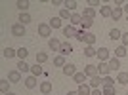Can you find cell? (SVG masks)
Returning <instances> with one entry per match:
<instances>
[{"mask_svg": "<svg viewBox=\"0 0 128 95\" xmlns=\"http://www.w3.org/2000/svg\"><path fill=\"white\" fill-rule=\"evenodd\" d=\"M36 84H38V82H36V76H32V74H31V76H27V78H25V88H29V90L36 88Z\"/></svg>", "mask_w": 128, "mask_h": 95, "instance_id": "5bb4252c", "label": "cell"}, {"mask_svg": "<svg viewBox=\"0 0 128 95\" xmlns=\"http://www.w3.org/2000/svg\"><path fill=\"white\" fill-rule=\"evenodd\" d=\"M38 34H40V36H52V27L48 25V23H40V25H38Z\"/></svg>", "mask_w": 128, "mask_h": 95, "instance_id": "3957f363", "label": "cell"}, {"mask_svg": "<svg viewBox=\"0 0 128 95\" xmlns=\"http://www.w3.org/2000/svg\"><path fill=\"white\" fill-rule=\"evenodd\" d=\"M90 95H103V91H102V90H92Z\"/></svg>", "mask_w": 128, "mask_h": 95, "instance_id": "f6af8a7d", "label": "cell"}, {"mask_svg": "<svg viewBox=\"0 0 128 95\" xmlns=\"http://www.w3.org/2000/svg\"><path fill=\"white\" fill-rule=\"evenodd\" d=\"M25 25H21V23H14L12 25V34L14 36H25Z\"/></svg>", "mask_w": 128, "mask_h": 95, "instance_id": "6da1fadb", "label": "cell"}, {"mask_svg": "<svg viewBox=\"0 0 128 95\" xmlns=\"http://www.w3.org/2000/svg\"><path fill=\"white\" fill-rule=\"evenodd\" d=\"M86 78H88V76H86L84 74V70H82V72H76L75 76H73V80H75V84H86Z\"/></svg>", "mask_w": 128, "mask_h": 95, "instance_id": "2e32d148", "label": "cell"}, {"mask_svg": "<svg viewBox=\"0 0 128 95\" xmlns=\"http://www.w3.org/2000/svg\"><path fill=\"white\" fill-rule=\"evenodd\" d=\"M84 55L86 57H94V55H98V49L94 46H86L84 48Z\"/></svg>", "mask_w": 128, "mask_h": 95, "instance_id": "1f68e13d", "label": "cell"}, {"mask_svg": "<svg viewBox=\"0 0 128 95\" xmlns=\"http://www.w3.org/2000/svg\"><path fill=\"white\" fill-rule=\"evenodd\" d=\"M71 15H73V13H71L69 10H65V8L59 11V17H61V21H63V19H69V21H71Z\"/></svg>", "mask_w": 128, "mask_h": 95, "instance_id": "74e56055", "label": "cell"}, {"mask_svg": "<svg viewBox=\"0 0 128 95\" xmlns=\"http://www.w3.org/2000/svg\"><path fill=\"white\" fill-rule=\"evenodd\" d=\"M84 44H86V46H94V44H96V34L84 32Z\"/></svg>", "mask_w": 128, "mask_h": 95, "instance_id": "ac0fdd59", "label": "cell"}, {"mask_svg": "<svg viewBox=\"0 0 128 95\" xmlns=\"http://www.w3.org/2000/svg\"><path fill=\"white\" fill-rule=\"evenodd\" d=\"M100 13H102V17H111L113 8L111 6H102V8H100Z\"/></svg>", "mask_w": 128, "mask_h": 95, "instance_id": "4316f807", "label": "cell"}, {"mask_svg": "<svg viewBox=\"0 0 128 95\" xmlns=\"http://www.w3.org/2000/svg\"><path fill=\"white\" fill-rule=\"evenodd\" d=\"M96 57L100 59V63H107V61L111 59V55H109V49H107V48H100Z\"/></svg>", "mask_w": 128, "mask_h": 95, "instance_id": "7a4b0ae2", "label": "cell"}, {"mask_svg": "<svg viewBox=\"0 0 128 95\" xmlns=\"http://www.w3.org/2000/svg\"><path fill=\"white\" fill-rule=\"evenodd\" d=\"M122 11H124V13H126V15H128V2H126V4H124V8H122Z\"/></svg>", "mask_w": 128, "mask_h": 95, "instance_id": "bcb514c9", "label": "cell"}, {"mask_svg": "<svg viewBox=\"0 0 128 95\" xmlns=\"http://www.w3.org/2000/svg\"><path fill=\"white\" fill-rule=\"evenodd\" d=\"M73 51V46H71L69 42H61V49H59V55H69V53Z\"/></svg>", "mask_w": 128, "mask_h": 95, "instance_id": "8fae6325", "label": "cell"}, {"mask_svg": "<svg viewBox=\"0 0 128 95\" xmlns=\"http://www.w3.org/2000/svg\"><path fill=\"white\" fill-rule=\"evenodd\" d=\"M8 80L10 82H21V72L19 70H10L8 72Z\"/></svg>", "mask_w": 128, "mask_h": 95, "instance_id": "4fadbf2b", "label": "cell"}, {"mask_svg": "<svg viewBox=\"0 0 128 95\" xmlns=\"http://www.w3.org/2000/svg\"><path fill=\"white\" fill-rule=\"evenodd\" d=\"M40 93L42 95L52 93V82H42V84H40Z\"/></svg>", "mask_w": 128, "mask_h": 95, "instance_id": "ffe728a7", "label": "cell"}, {"mask_svg": "<svg viewBox=\"0 0 128 95\" xmlns=\"http://www.w3.org/2000/svg\"><path fill=\"white\" fill-rule=\"evenodd\" d=\"M48 48L52 49V51H59V49H61V42H59L58 38H50L48 40Z\"/></svg>", "mask_w": 128, "mask_h": 95, "instance_id": "30bf717a", "label": "cell"}, {"mask_svg": "<svg viewBox=\"0 0 128 95\" xmlns=\"http://www.w3.org/2000/svg\"><path fill=\"white\" fill-rule=\"evenodd\" d=\"M31 74H32V76H36V78H38V76H40V74H42V67H40V65H34V67H31Z\"/></svg>", "mask_w": 128, "mask_h": 95, "instance_id": "8d00e7d4", "label": "cell"}, {"mask_svg": "<svg viewBox=\"0 0 128 95\" xmlns=\"http://www.w3.org/2000/svg\"><path fill=\"white\" fill-rule=\"evenodd\" d=\"M46 61H48V53L46 51H38L36 53V63L42 65V63H46Z\"/></svg>", "mask_w": 128, "mask_h": 95, "instance_id": "4dcf8cb0", "label": "cell"}, {"mask_svg": "<svg viewBox=\"0 0 128 95\" xmlns=\"http://www.w3.org/2000/svg\"><path fill=\"white\" fill-rule=\"evenodd\" d=\"M103 86H115V80L111 76H103Z\"/></svg>", "mask_w": 128, "mask_h": 95, "instance_id": "ab89813d", "label": "cell"}, {"mask_svg": "<svg viewBox=\"0 0 128 95\" xmlns=\"http://www.w3.org/2000/svg\"><path fill=\"white\" fill-rule=\"evenodd\" d=\"M31 21H32V17L29 15L27 11H25V13H19V23H21V25H25V27H27Z\"/></svg>", "mask_w": 128, "mask_h": 95, "instance_id": "d4e9b609", "label": "cell"}, {"mask_svg": "<svg viewBox=\"0 0 128 95\" xmlns=\"http://www.w3.org/2000/svg\"><path fill=\"white\" fill-rule=\"evenodd\" d=\"M94 25V19H84V17H82V31H86V29H90V27Z\"/></svg>", "mask_w": 128, "mask_h": 95, "instance_id": "f35d334b", "label": "cell"}, {"mask_svg": "<svg viewBox=\"0 0 128 95\" xmlns=\"http://www.w3.org/2000/svg\"><path fill=\"white\" fill-rule=\"evenodd\" d=\"M107 65H109L111 72H118V70H120V61H118V57H111L107 61Z\"/></svg>", "mask_w": 128, "mask_h": 95, "instance_id": "8992f818", "label": "cell"}, {"mask_svg": "<svg viewBox=\"0 0 128 95\" xmlns=\"http://www.w3.org/2000/svg\"><path fill=\"white\" fill-rule=\"evenodd\" d=\"M27 55H29V49H27V48H19V49H17V57H19V61H25Z\"/></svg>", "mask_w": 128, "mask_h": 95, "instance_id": "e575fe53", "label": "cell"}, {"mask_svg": "<svg viewBox=\"0 0 128 95\" xmlns=\"http://www.w3.org/2000/svg\"><path fill=\"white\" fill-rule=\"evenodd\" d=\"M109 38H111L113 42H115V40H120V38H122V32L115 27V29H111V31H109Z\"/></svg>", "mask_w": 128, "mask_h": 95, "instance_id": "e0dca14e", "label": "cell"}, {"mask_svg": "<svg viewBox=\"0 0 128 95\" xmlns=\"http://www.w3.org/2000/svg\"><path fill=\"white\" fill-rule=\"evenodd\" d=\"M54 65H56V67H61V69H63L65 65H67V61H65V57H63V55H56V57H54Z\"/></svg>", "mask_w": 128, "mask_h": 95, "instance_id": "484cf974", "label": "cell"}, {"mask_svg": "<svg viewBox=\"0 0 128 95\" xmlns=\"http://www.w3.org/2000/svg\"><path fill=\"white\" fill-rule=\"evenodd\" d=\"M0 90H2V95L8 93V91H10V80H6V78L0 80Z\"/></svg>", "mask_w": 128, "mask_h": 95, "instance_id": "83f0119b", "label": "cell"}, {"mask_svg": "<svg viewBox=\"0 0 128 95\" xmlns=\"http://www.w3.org/2000/svg\"><path fill=\"white\" fill-rule=\"evenodd\" d=\"M88 86H90L92 90H100V86H103V78L98 74V76H94V78H90V82H88Z\"/></svg>", "mask_w": 128, "mask_h": 95, "instance_id": "5b68a950", "label": "cell"}, {"mask_svg": "<svg viewBox=\"0 0 128 95\" xmlns=\"http://www.w3.org/2000/svg\"><path fill=\"white\" fill-rule=\"evenodd\" d=\"M17 70H19V72H29V70H31V65H27L25 61H19V63H17Z\"/></svg>", "mask_w": 128, "mask_h": 95, "instance_id": "836d02e7", "label": "cell"}, {"mask_svg": "<svg viewBox=\"0 0 128 95\" xmlns=\"http://www.w3.org/2000/svg\"><path fill=\"white\" fill-rule=\"evenodd\" d=\"M48 25L52 27V29H61V27H63V23H61V17H52Z\"/></svg>", "mask_w": 128, "mask_h": 95, "instance_id": "cb8c5ba5", "label": "cell"}, {"mask_svg": "<svg viewBox=\"0 0 128 95\" xmlns=\"http://www.w3.org/2000/svg\"><path fill=\"white\" fill-rule=\"evenodd\" d=\"M65 2H61V0H52V6H63Z\"/></svg>", "mask_w": 128, "mask_h": 95, "instance_id": "ee69618b", "label": "cell"}, {"mask_svg": "<svg viewBox=\"0 0 128 95\" xmlns=\"http://www.w3.org/2000/svg\"><path fill=\"white\" fill-rule=\"evenodd\" d=\"M76 91H78V95H90V93H92V88H90L88 84H80Z\"/></svg>", "mask_w": 128, "mask_h": 95, "instance_id": "7402d4cb", "label": "cell"}, {"mask_svg": "<svg viewBox=\"0 0 128 95\" xmlns=\"http://www.w3.org/2000/svg\"><path fill=\"white\" fill-rule=\"evenodd\" d=\"M16 6L19 8V10H21V13H25V11L29 10V2H27V0H17Z\"/></svg>", "mask_w": 128, "mask_h": 95, "instance_id": "d6a6232c", "label": "cell"}, {"mask_svg": "<svg viewBox=\"0 0 128 95\" xmlns=\"http://www.w3.org/2000/svg\"><path fill=\"white\" fill-rule=\"evenodd\" d=\"M122 15H124L122 8H115L113 13H111V19H113V21H118V19H122Z\"/></svg>", "mask_w": 128, "mask_h": 95, "instance_id": "44dd1931", "label": "cell"}, {"mask_svg": "<svg viewBox=\"0 0 128 95\" xmlns=\"http://www.w3.org/2000/svg\"><path fill=\"white\" fill-rule=\"evenodd\" d=\"M98 74H100V76H109V74H111V69H109V65L107 63H100L98 65Z\"/></svg>", "mask_w": 128, "mask_h": 95, "instance_id": "ba28073f", "label": "cell"}, {"mask_svg": "<svg viewBox=\"0 0 128 95\" xmlns=\"http://www.w3.org/2000/svg\"><path fill=\"white\" fill-rule=\"evenodd\" d=\"M65 10H69V11H75L76 10V6H78V4H76V0H65Z\"/></svg>", "mask_w": 128, "mask_h": 95, "instance_id": "f546056e", "label": "cell"}, {"mask_svg": "<svg viewBox=\"0 0 128 95\" xmlns=\"http://www.w3.org/2000/svg\"><path fill=\"white\" fill-rule=\"evenodd\" d=\"M82 17H84V19H94V17H96V10H94V8H84Z\"/></svg>", "mask_w": 128, "mask_h": 95, "instance_id": "603a6c76", "label": "cell"}, {"mask_svg": "<svg viewBox=\"0 0 128 95\" xmlns=\"http://www.w3.org/2000/svg\"><path fill=\"white\" fill-rule=\"evenodd\" d=\"M103 95H117V90H115V86H103Z\"/></svg>", "mask_w": 128, "mask_h": 95, "instance_id": "d590c367", "label": "cell"}, {"mask_svg": "<svg viewBox=\"0 0 128 95\" xmlns=\"http://www.w3.org/2000/svg\"><path fill=\"white\" fill-rule=\"evenodd\" d=\"M120 42H122L124 48H128V32H122V38H120Z\"/></svg>", "mask_w": 128, "mask_h": 95, "instance_id": "60d3db41", "label": "cell"}, {"mask_svg": "<svg viewBox=\"0 0 128 95\" xmlns=\"http://www.w3.org/2000/svg\"><path fill=\"white\" fill-rule=\"evenodd\" d=\"M126 95H128V93H126Z\"/></svg>", "mask_w": 128, "mask_h": 95, "instance_id": "f907efd6", "label": "cell"}, {"mask_svg": "<svg viewBox=\"0 0 128 95\" xmlns=\"http://www.w3.org/2000/svg\"><path fill=\"white\" fill-rule=\"evenodd\" d=\"M117 82L122 84V86H126L128 84V72H118L117 74Z\"/></svg>", "mask_w": 128, "mask_h": 95, "instance_id": "f1b7e54d", "label": "cell"}, {"mask_svg": "<svg viewBox=\"0 0 128 95\" xmlns=\"http://www.w3.org/2000/svg\"><path fill=\"white\" fill-rule=\"evenodd\" d=\"M4 95H16V93H14V91H8V93H4Z\"/></svg>", "mask_w": 128, "mask_h": 95, "instance_id": "c3c4849f", "label": "cell"}, {"mask_svg": "<svg viewBox=\"0 0 128 95\" xmlns=\"http://www.w3.org/2000/svg\"><path fill=\"white\" fill-rule=\"evenodd\" d=\"M76 40H78V42H82V44H84V31H80L78 34H76Z\"/></svg>", "mask_w": 128, "mask_h": 95, "instance_id": "7bdbcfd3", "label": "cell"}, {"mask_svg": "<svg viewBox=\"0 0 128 95\" xmlns=\"http://www.w3.org/2000/svg\"><path fill=\"white\" fill-rule=\"evenodd\" d=\"M67 95H78V91H69Z\"/></svg>", "mask_w": 128, "mask_h": 95, "instance_id": "7dc6e473", "label": "cell"}, {"mask_svg": "<svg viewBox=\"0 0 128 95\" xmlns=\"http://www.w3.org/2000/svg\"><path fill=\"white\" fill-rule=\"evenodd\" d=\"M2 55H4L6 59H14V57H17V49H14V48H4Z\"/></svg>", "mask_w": 128, "mask_h": 95, "instance_id": "9a60e30c", "label": "cell"}, {"mask_svg": "<svg viewBox=\"0 0 128 95\" xmlns=\"http://www.w3.org/2000/svg\"><path fill=\"white\" fill-rule=\"evenodd\" d=\"M78 29L76 27H73V25H67V27H63V36H67V38H71V36H75L76 38V34H78Z\"/></svg>", "mask_w": 128, "mask_h": 95, "instance_id": "277c9868", "label": "cell"}, {"mask_svg": "<svg viewBox=\"0 0 128 95\" xmlns=\"http://www.w3.org/2000/svg\"><path fill=\"white\" fill-rule=\"evenodd\" d=\"M96 6H100L98 0H90V2H88V8H94V10H96ZM100 8H102V6H100Z\"/></svg>", "mask_w": 128, "mask_h": 95, "instance_id": "b9f144b4", "label": "cell"}, {"mask_svg": "<svg viewBox=\"0 0 128 95\" xmlns=\"http://www.w3.org/2000/svg\"><path fill=\"white\" fill-rule=\"evenodd\" d=\"M69 25L80 27V25H82V13H73V15H71V23H69Z\"/></svg>", "mask_w": 128, "mask_h": 95, "instance_id": "7c38bea8", "label": "cell"}, {"mask_svg": "<svg viewBox=\"0 0 128 95\" xmlns=\"http://www.w3.org/2000/svg\"><path fill=\"white\" fill-rule=\"evenodd\" d=\"M84 74L88 76V78L98 76V65H86V67H84Z\"/></svg>", "mask_w": 128, "mask_h": 95, "instance_id": "52a82bcc", "label": "cell"}, {"mask_svg": "<svg viewBox=\"0 0 128 95\" xmlns=\"http://www.w3.org/2000/svg\"><path fill=\"white\" fill-rule=\"evenodd\" d=\"M126 55H128V48H124L122 44H120V46H118L117 49H115V57H118V59H120V57H126Z\"/></svg>", "mask_w": 128, "mask_h": 95, "instance_id": "d6986e66", "label": "cell"}, {"mask_svg": "<svg viewBox=\"0 0 128 95\" xmlns=\"http://www.w3.org/2000/svg\"><path fill=\"white\" fill-rule=\"evenodd\" d=\"M126 23H128V15H126Z\"/></svg>", "mask_w": 128, "mask_h": 95, "instance_id": "681fc988", "label": "cell"}, {"mask_svg": "<svg viewBox=\"0 0 128 95\" xmlns=\"http://www.w3.org/2000/svg\"><path fill=\"white\" fill-rule=\"evenodd\" d=\"M61 70H63V74H65V76H71V78H73V76L76 74V69H75V65H73V63H67V65L63 67V69H61Z\"/></svg>", "mask_w": 128, "mask_h": 95, "instance_id": "9c48e42d", "label": "cell"}]
</instances>
